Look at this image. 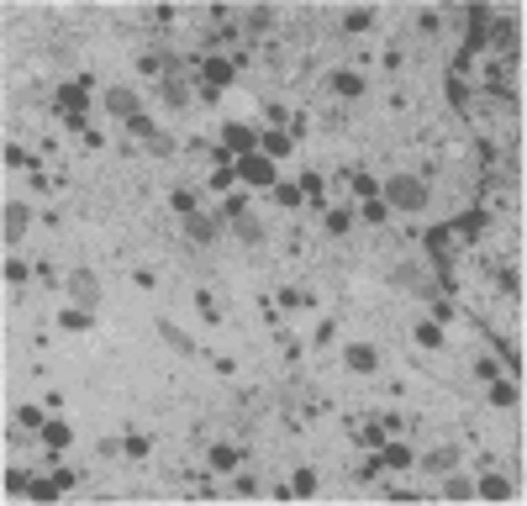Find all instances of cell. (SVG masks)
I'll return each instance as SVG.
<instances>
[{
	"label": "cell",
	"mask_w": 527,
	"mask_h": 506,
	"mask_svg": "<svg viewBox=\"0 0 527 506\" xmlns=\"http://www.w3.org/2000/svg\"><path fill=\"white\" fill-rule=\"evenodd\" d=\"M27 222H32V206H21V201H6V243H21Z\"/></svg>",
	"instance_id": "cell-5"
},
{
	"label": "cell",
	"mask_w": 527,
	"mask_h": 506,
	"mask_svg": "<svg viewBox=\"0 0 527 506\" xmlns=\"http://www.w3.org/2000/svg\"><path fill=\"white\" fill-rule=\"evenodd\" d=\"M480 227H485V211H464V216H459V232H464V238H475Z\"/></svg>",
	"instance_id": "cell-26"
},
{
	"label": "cell",
	"mask_w": 527,
	"mask_h": 506,
	"mask_svg": "<svg viewBox=\"0 0 527 506\" xmlns=\"http://www.w3.org/2000/svg\"><path fill=\"white\" fill-rule=\"evenodd\" d=\"M238 174L248 179V185H274V164H269V159H264V153H242Z\"/></svg>",
	"instance_id": "cell-4"
},
{
	"label": "cell",
	"mask_w": 527,
	"mask_h": 506,
	"mask_svg": "<svg viewBox=\"0 0 527 506\" xmlns=\"http://www.w3.org/2000/svg\"><path fill=\"white\" fill-rule=\"evenodd\" d=\"M280 206H301V190H296V185H280Z\"/></svg>",
	"instance_id": "cell-40"
},
{
	"label": "cell",
	"mask_w": 527,
	"mask_h": 506,
	"mask_svg": "<svg viewBox=\"0 0 527 506\" xmlns=\"http://www.w3.org/2000/svg\"><path fill=\"white\" fill-rule=\"evenodd\" d=\"M164 101H169V105H190V85H185L180 74H169V79H164Z\"/></svg>",
	"instance_id": "cell-16"
},
{
	"label": "cell",
	"mask_w": 527,
	"mask_h": 506,
	"mask_svg": "<svg viewBox=\"0 0 527 506\" xmlns=\"http://www.w3.org/2000/svg\"><path fill=\"white\" fill-rule=\"evenodd\" d=\"M417 343H422V348H443V332H437V322H422V327H417Z\"/></svg>",
	"instance_id": "cell-25"
},
{
	"label": "cell",
	"mask_w": 527,
	"mask_h": 506,
	"mask_svg": "<svg viewBox=\"0 0 527 506\" xmlns=\"http://www.w3.org/2000/svg\"><path fill=\"white\" fill-rule=\"evenodd\" d=\"M311 491H316V475H311V469H301L296 485H290V496H311Z\"/></svg>",
	"instance_id": "cell-31"
},
{
	"label": "cell",
	"mask_w": 527,
	"mask_h": 506,
	"mask_svg": "<svg viewBox=\"0 0 527 506\" xmlns=\"http://www.w3.org/2000/svg\"><path fill=\"white\" fill-rule=\"evenodd\" d=\"M6 280L21 285V280H27V264H21V259H6Z\"/></svg>",
	"instance_id": "cell-35"
},
{
	"label": "cell",
	"mask_w": 527,
	"mask_h": 506,
	"mask_svg": "<svg viewBox=\"0 0 527 506\" xmlns=\"http://www.w3.org/2000/svg\"><path fill=\"white\" fill-rule=\"evenodd\" d=\"M369 21H375L369 11H348V16H343V32H364Z\"/></svg>",
	"instance_id": "cell-30"
},
{
	"label": "cell",
	"mask_w": 527,
	"mask_h": 506,
	"mask_svg": "<svg viewBox=\"0 0 527 506\" xmlns=\"http://www.w3.org/2000/svg\"><path fill=\"white\" fill-rule=\"evenodd\" d=\"M185 232H190L196 243H211V238H216V222H211V216H200V211H190V216H185Z\"/></svg>",
	"instance_id": "cell-9"
},
{
	"label": "cell",
	"mask_w": 527,
	"mask_h": 506,
	"mask_svg": "<svg viewBox=\"0 0 527 506\" xmlns=\"http://www.w3.org/2000/svg\"><path fill=\"white\" fill-rule=\"evenodd\" d=\"M385 216H391L385 201H364V222H385Z\"/></svg>",
	"instance_id": "cell-32"
},
{
	"label": "cell",
	"mask_w": 527,
	"mask_h": 506,
	"mask_svg": "<svg viewBox=\"0 0 527 506\" xmlns=\"http://www.w3.org/2000/svg\"><path fill=\"white\" fill-rule=\"evenodd\" d=\"M6 164H11V169H32V159L21 148H6Z\"/></svg>",
	"instance_id": "cell-39"
},
{
	"label": "cell",
	"mask_w": 527,
	"mask_h": 506,
	"mask_svg": "<svg viewBox=\"0 0 527 506\" xmlns=\"http://www.w3.org/2000/svg\"><path fill=\"white\" fill-rule=\"evenodd\" d=\"M490 401L496 406H517V385L512 380H490Z\"/></svg>",
	"instance_id": "cell-20"
},
{
	"label": "cell",
	"mask_w": 527,
	"mask_h": 506,
	"mask_svg": "<svg viewBox=\"0 0 527 506\" xmlns=\"http://www.w3.org/2000/svg\"><path fill=\"white\" fill-rule=\"evenodd\" d=\"M375 459H380V469H406V464H411V448L406 443H385Z\"/></svg>",
	"instance_id": "cell-8"
},
{
	"label": "cell",
	"mask_w": 527,
	"mask_h": 506,
	"mask_svg": "<svg viewBox=\"0 0 527 506\" xmlns=\"http://www.w3.org/2000/svg\"><path fill=\"white\" fill-rule=\"evenodd\" d=\"M27 496H37V501H53V496H59V480H37Z\"/></svg>",
	"instance_id": "cell-33"
},
{
	"label": "cell",
	"mask_w": 527,
	"mask_h": 506,
	"mask_svg": "<svg viewBox=\"0 0 527 506\" xmlns=\"http://www.w3.org/2000/svg\"><path fill=\"white\" fill-rule=\"evenodd\" d=\"M6 491H11V496H21V491H32V480L21 475V469H6Z\"/></svg>",
	"instance_id": "cell-29"
},
{
	"label": "cell",
	"mask_w": 527,
	"mask_h": 506,
	"mask_svg": "<svg viewBox=\"0 0 527 506\" xmlns=\"http://www.w3.org/2000/svg\"><path fill=\"white\" fill-rule=\"evenodd\" d=\"M280 301H285V306H311V296H306V290H280Z\"/></svg>",
	"instance_id": "cell-38"
},
{
	"label": "cell",
	"mask_w": 527,
	"mask_h": 506,
	"mask_svg": "<svg viewBox=\"0 0 527 506\" xmlns=\"http://www.w3.org/2000/svg\"><path fill=\"white\" fill-rule=\"evenodd\" d=\"M422 464H427L433 475H448L453 464H459V448H433V454H427V459H422Z\"/></svg>",
	"instance_id": "cell-13"
},
{
	"label": "cell",
	"mask_w": 527,
	"mask_h": 506,
	"mask_svg": "<svg viewBox=\"0 0 527 506\" xmlns=\"http://www.w3.org/2000/svg\"><path fill=\"white\" fill-rule=\"evenodd\" d=\"M501 290H506V296H522V280H517L512 269H506V274H501Z\"/></svg>",
	"instance_id": "cell-41"
},
{
	"label": "cell",
	"mask_w": 527,
	"mask_h": 506,
	"mask_svg": "<svg viewBox=\"0 0 527 506\" xmlns=\"http://www.w3.org/2000/svg\"><path fill=\"white\" fill-rule=\"evenodd\" d=\"M16 422H21V427H43V412H37V406H21V412H16Z\"/></svg>",
	"instance_id": "cell-34"
},
{
	"label": "cell",
	"mask_w": 527,
	"mask_h": 506,
	"mask_svg": "<svg viewBox=\"0 0 527 506\" xmlns=\"http://www.w3.org/2000/svg\"><path fill=\"white\" fill-rule=\"evenodd\" d=\"M443 248H448V232H443V227H433V232H427V253H433L437 264L448 259V253H443Z\"/></svg>",
	"instance_id": "cell-23"
},
{
	"label": "cell",
	"mask_w": 527,
	"mask_h": 506,
	"mask_svg": "<svg viewBox=\"0 0 527 506\" xmlns=\"http://www.w3.org/2000/svg\"><path fill=\"white\" fill-rule=\"evenodd\" d=\"M290 153V137L285 132H264V159H285Z\"/></svg>",
	"instance_id": "cell-18"
},
{
	"label": "cell",
	"mask_w": 527,
	"mask_h": 506,
	"mask_svg": "<svg viewBox=\"0 0 527 506\" xmlns=\"http://www.w3.org/2000/svg\"><path fill=\"white\" fill-rule=\"evenodd\" d=\"M95 312H63V327H90Z\"/></svg>",
	"instance_id": "cell-36"
},
{
	"label": "cell",
	"mask_w": 527,
	"mask_h": 506,
	"mask_svg": "<svg viewBox=\"0 0 527 506\" xmlns=\"http://www.w3.org/2000/svg\"><path fill=\"white\" fill-rule=\"evenodd\" d=\"M512 37H517V27H512V21H496V37H490V43H496L501 53H512V48H517Z\"/></svg>",
	"instance_id": "cell-24"
},
{
	"label": "cell",
	"mask_w": 527,
	"mask_h": 506,
	"mask_svg": "<svg viewBox=\"0 0 527 506\" xmlns=\"http://www.w3.org/2000/svg\"><path fill=\"white\" fill-rule=\"evenodd\" d=\"M238 459H242V454H238V448H227V443L211 448V469H222V475H227V469H238Z\"/></svg>",
	"instance_id": "cell-17"
},
{
	"label": "cell",
	"mask_w": 527,
	"mask_h": 506,
	"mask_svg": "<svg viewBox=\"0 0 527 506\" xmlns=\"http://www.w3.org/2000/svg\"><path fill=\"white\" fill-rule=\"evenodd\" d=\"M69 301H74L79 312H95V306H101V280H95L90 269H74V274H69Z\"/></svg>",
	"instance_id": "cell-2"
},
{
	"label": "cell",
	"mask_w": 527,
	"mask_h": 506,
	"mask_svg": "<svg viewBox=\"0 0 527 506\" xmlns=\"http://www.w3.org/2000/svg\"><path fill=\"white\" fill-rule=\"evenodd\" d=\"M174 211H180V216H190V211H196V195H190V190H174Z\"/></svg>",
	"instance_id": "cell-37"
},
{
	"label": "cell",
	"mask_w": 527,
	"mask_h": 506,
	"mask_svg": "<svg viewBox=\"0 0 527 506\" xmlns=\"http://www.w3.org/2000/svg\"><path fill=\"white\" fill-rule=\"evenodd\" d=\"M158 338H164L169 348H174V354H196V338H185V332L174 327V322H169V316H158Z\"/></svg>",
	"instance_id": "cell-7"
},
{
	"label": "cell",
	"mask_w": 527,
	"mask_h": 506,
	"mask_svg": "<svg viewBox=\"0 0 527 506\" xmlns=\"http://www.w3.org/2000/svg\"><path fill=\"white\" fill-rule=\"evenodd\" d=\"M206 85L227 90V85H232V63H227V59H206Z\"/></svg>",
	"instance_id": "cell-12"
},
{
	"label": "cell",
	"mask_w": 527,
	"mask_h": 506,
	"mask_svg": "<svg viewBox=\"0 0 527 506\" xmlns=\"http://www.w3.org/2000/svg\"><path fill=\"white\" fill-rule=\"evenodd\" d=\"M385 206L395 211H427V185L417 174H391L385 179Z\"/></svg>",
	"instance_id": "cell-1"
},
{
	"label": "cell",
	"mask_w": 527,
	"mask_h": 506,
	"mask_svg": "<svg viewBox=\"0 0 527 506\" xmlns=\"http://www.w3.org/2000/svg\"><path fill=\"white\" fill-rule=\"evenodd\" d=\"M353 227V211H327V232H348Z\"/></svg>",
	"instance_id": "cell-28"
},
{
	"label": "cell",
	"mask_w": 527,
	"mask_h": 506,
	"mask_svg": "<svg viewBox=\"0 0 527 506\" xmlns=\"http://www.w3.org/2000/svg\"><path fill=\"white\" fill-rule=\"evenodd\" d=\"M59 105L79 111V105H85V79H79V85H63V90H59Z\"/></svg>",
	"instance_id": "cell-21"
},
{
	"label": "cell",
	"mask_w": 527,
	"mask_h": 506,
	"mask_svg": "<svg viewBox=\"0 0 527 506\" xmlns=\"http://www.w3.org/2000/svg\"><path fill=\"white\" fill-rule=\"evenodd\" d=\"M443 496H448V501H469V496H475V480H464V475H443Z\"/></svg>",
	"instance_id": "cell-10"
},
{
	"label": "cell",
	"mask_w": 527,
	"mask_h": 506,
	"mask_svg": "<svg viewBox=\"0 0 527 506\" xmlns=\"http://www.w3.org/2000/svg\"><path fill=\"white\" fill-rule=\"evenodd\" d=\"M222 216H227V222H238V216H248V201H242V195H227Z\"/></svg>",
	"instance_id": "cell-27"
},
{
	"label": "cell",
	"mask_w": 527,
	"mask_h": 506,
	"mask_svg": "<svg viewBox=\"0 0 527 506\" xmlns=\"http://www.w3.org/2000/svg\"><path fill=\"white\" fill-rule=\"evenodd\" d=\"M332 338H338V332H332V322H322V327H316V338H311V343H316V348H327Z\"/></svg>",
	"instance_id": "cell-44"
},
{
	"label": "cell",
	"mask_w": 527,
	"mask_h": 506,
	"mask_svg": "<svg viewBox=\"0 0 527 506\" xmlns=\"http://www.w3.org/2000/svg\"><path fill=\"white\" fill-rule=\"evenodd\" d=\"M475 491H480L485 501H506V496H512V480H501V475H485L480 485H475Z\"/></svg>",
	"instance_id": "cell-14"
},
{
	"label": "cell",
	"mask_w": 527,
	"mask_h": 506,
	"mask_svg": "<svg viewBox=\"0 0 527 506\" xmlns=\"http://www.w3.org/2000/svg\"><path fill=\"white\" fill-rule=\"evenodd\" d=\"M353 190H359V195H375L380 185H375V179H369V174H353Z\"/></svg>",
	"instance_id": "cell-43"
},
{
	"label": "cell",
	"mask_w": 527,
	"mask_h": 506,
	"mask_svg": "<svg viewBox=\"0 0 527 506\" xmlns=\"http://www.w3.org/2000/svg\"><path fill=\"white\" fill-rule=\"evenodd\" d=\"M43 443L48 448H63V443H69V422H43Z\"/></svg>",
	"instance_id": "cell-19"
},
{
	"label": "cell",
	"mask_w": 527,
	"mask_h": 506,
	"mask_svg": "<svg viewBox=\"0 0 527 506\" xmlns=\"http://www.w3.org/2000/svg\"><path fill=\"white\" fill-rule=\"evenodd\" d=\"M222 143H227L232 153H254V143H258V137H254V127H242V121H227Z\"/></svg>",
	"instance_id": "cell-6"
},
{
	"label": "cell",
	"mask_w": 527,
	"mask_h": 506,
	"mask_svg": "<svg viewBox=\"0 0 527 506\" xmlns=\"http://www.w3.org/2000/svg\"><path fill=\"white\" fill-rule=\"evenodd\" d=\"M332 90H338V95H348V101H353V95H364V79L353 74V69H338V74H332Z\"/></svg>",
	"instance_id": "cell-15"
},
{
	"label": "cell",
	"mask_w": 527,
	"mask_h": 506,
	"mask_svg": "<svg viewBox=\"0 0 527 506\" xmlns=\"http://www.w3.org/2000/svg\"><path fill=\"white\" fill-rule=\"evenodd\" d=\"M269 27V11H248V32H264Z\"/></svg>",
	"instance_id": "cell-42"
},
{
	"label": "cell",
	"mask_w": 527,
	"mask_h": 506,
	"mask_svg": "<svg viewBox=\"0 0 527 506\" xmlns=\"http://www.w3.org/2000/svg\"><path fill=\"white\" fill-rule=\"evenodd\" d=\"M105 111H111V117H121V121L143 117V111H137V95H132L127 85H111V90H105Z\"/></svg>",
	"instance_id": "cell-3"
},
{
	"label": "cell",
	"mask_w": 527,
	"mask_h": 506,
	"mask_svg": "<svg viewBox=\"0 0 527 506\" xmlns=\"http://www.w3.org/2000/svg\"><path fill=\"white\" fill-rule=\"evenodd\" d=\"M348 370L369 374V370H375V348H369V343H348Z\"/></svg>",
	"instance_id": "cell-11"
},
{
	"label": "cell",
	"mask_w": 527,
	"mask_h": 506,
	"mask_svg": "<svg viewBox=\"0 0 527 506\" xmlns=\"http://www.w3.org/2000/svg\"><path fill=\"white\" fill-rule=\"evenodd\" d=\"M232 227H238V238H242V243H264V227H258L254 216H238Z\"/></svg>",
	"instance_id": "cell-22"
}]
</instances>
